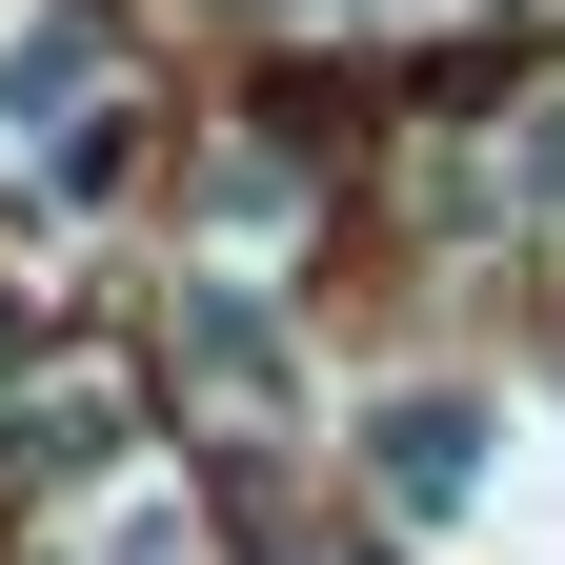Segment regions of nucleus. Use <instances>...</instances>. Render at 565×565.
<instances>
[{
    "mask_svg": "<svg viewBox=\"0 0 565 565\" xmlns=\"http://www.w3.org/2000/svg\"><path fill=\"white\" fill-rule=\"evenodd\" d=\"M364 484L404 525H465L484 484H505V404H484V384H384L364 404Z\"/></svg>",
    "mask_w": 565,
    "mask_h": 565,
    "instance_id": "f257e3e1",
    "label": "nucleus"
},
{
    "mask_svg": "<svg viewBox=\"0 0 565 565\" xmlns=\"http://www.w3.org/2000/svg\"><path fill=\"white\" fill-rule=\"evenodd\" d=\"M182 364H202V404H243V424H263V404H303V343H282V323L243 303L223 263L182 282Z\"/></svg>",
    "mask_w": 565,
    "mask_h": 565,
    "instance_id": "f03ea898",
    "label": "nucleus"
},
{
    "mask_svg": "<svg viewBox=\"0 0 565 565\" xmlns=\"http://www.w3.org/2000/svg\"><path fill=\"white\" fill-rule=\"evenodd\" d=\"M0 121H21V141H82L102 121V41L82 21H0Z\"/></svg>",
    "mask_w": 565,
    "mask_h": 565,
    "instance_id": "7ed1b4c3",
    "label": "nucleus"
},
{
    "mask_svg": "<svg viewBox=\"0 0 565 565\" xmlns=\"http://www.w3.org/2000/svg\"><path fill=\"white\" fill-rule=\"evenodd\" d=\"M202 223H223V243H282V162H263V141H243V162H202Z\"/></svg>",
    "mask_w": 565,
    "mask_h": 565,
    "instance_id": "20e7f679",
    "label": "nucleus"
}]
</instances>
